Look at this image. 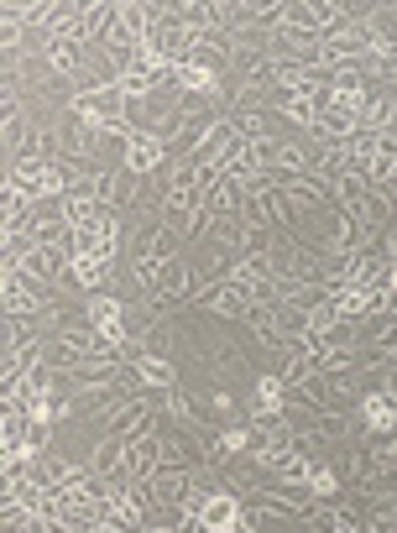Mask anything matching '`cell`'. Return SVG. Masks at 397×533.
I'll return each instance as SVG.
<instances>
[{
	"mask_svg": "<svg viewBox=\"0 0 397 533\" xmlns=\"http://www.w3.org/2000/svg\"><path fill=\"white\" fill-rule=\"evenodd\" d=\"M194 42H199V32H194V27H183L178 11L168 6V11L152 21V32H147V42H142V53H147L152 63H162V68H178V63H189Z\"/></svg>",
	"mask_w": 397,
	"mask_h": 533,
	"instance_id": "1",
	"label": "cell"
},
{
	"mask_svg": "<svg viewBox=\"0 0 397 533\" xmlns=\"http://www.w3.org/2000/svg\"><path fill=\"white\" fill-rule=\"evenodd\" d=\"M126 89H121V79L115 84H89L84 95H74L68 100V110L74 115H84V121H95V126H105V121H115V115H126Z\"/></svg>",
	"mask_w": 397,
	"mask_h": 533,
	"instance_id": "2",
	"label": "cell"
},
{
	"mask_svg": "<svg viewBox=\"0 0 397 533\" xmlns=\"http://www.w3.org/2000/svg\"><path fill=\"white\" fill-rule=\"evenodd\" d=\"M6 314L11 319H48L53 304H48V293H42L27 272H6Z\"/></svg>",
	"mask_w": 397,
	"mask_h": 533,
	"instance_id": "3",
	"label": "cell"
},
{
	"mask_svg": "<svg viewBox=\"0 0 397 533\" xmlns=\"http://www.w3.org/2000/svg\"><path fill=\"white\" fill-rule=\"evenodd\" d=\"M194 283H199V277H194V267L173 257L168 267H162V277H157V288L147 293V298H152V309H157V314H168V309H178V304H183V298H194Z\"/></svg>",
	"mask_w": 397,
	"mask_h": 533,
	"instance_id": "4",
	"label": "cell"
},
{
	"mask_svg": "<svg viewBox=\"0 0 397 533\" xmlns=\"http://www.w3.org/2000/svg\"><path fill=\"white\" fill-rule=\"evenodd\" d=\"M126 382L142 392V398H147V392H173L178 387V366L168 356H136L126 366Z\"/></svg>",
	"mask_w": 397,
	"mask_h": 533,
	"instance_id": "5",
	"label": "cell"
},
{
	"mask_svg": "<svg viewBox=\"0 0 397 533\" xmlns=\"http://www.w3.org/2000/svg\"><path fill=\"white\" fill-rule=\"evenodd\" d=\"M392 288H350V293H340L335 304H340V319L345 324H356V319H382V314H392L397 304H392Z\"/></svg>",
	"mask_w": 397,
	"mask_h": 533,
	"instance_id": "6",
	"label": "cell"
},
{
	"mask_svg": "<svg viewBox=\"0 0 397 533\" xmlns=\"http://www.w3.org/2000/svg\"><path fill=\"white\" fill-rule=\"evenodd\" d=\"M110 434L115 439H142V434H157V408H147V398H131L110 413Z\"/></svg>",
	"mask_w": 397,
	"mask_h": 533,
	"instance_id": "7",
	"label": "cell"
},
{
	"mask_svg": "<svg viewBox=\"0 0 397 533\" xmlns=\"http://www.w3.org/2000/svg\"><path fill=\"white\" fill-rule=\"evenodd\" d=\"M162 439L157 434H142V439H126V476L121 481H152L162 471Z\"/></svg>",
	"mask_w": 397,
	"mask_h": 533,
	"instance_id": "8",
	"label": "cell"
},
{
	"mask_svg": "<svg viewBox=\"0 0 397 533\" xmlns=\"http://www.w3.org/2000/svg\"><path fill=\"white\" fill-rule=\"evenodd\" d=\"M68 251H74V257H89V262H115V251H121V220L100 225V230H74Z\"/></svg>",
	"mask_w": 397,
	"mask_h": 533,
	"instance_id": "9",
	"label": "cell"
},
{
	"mask_svg": "<svg viewBox=\"0 0 397 533\" xmlns=\"http://www.w3.org/2000/svg\"><path fill=\"white\" fill-rule=\"evenodd\" d=\"M251 450H256V429H220V434H209L204 460L209 466H230L236 455H251Z\"/></svg>",
	"mask_w": 397,
	"mask_h": 533,
	"instance_id": "10",
	"label": "cell"
},
{
	"mask_svg": "<svg viewBox=\"0 0 397 533\" xmlns=\"http://www.w3.org/2000/svg\"><path fill=\"white\" fill-rule=\"evenodd\" d=\"M162 157H168V142L152 131H136V142L126 147V162L121 168H131L136 178H147V173H162Z\"/></svg>",
	"mask_w": 397,
	"mask_h": 533,
	"instance_id": "11",
	"label": "cell"
},
{
	"mask_svg": "<svg viewBox=\"0 0 397 533\" xmlns=\"http://www.w3.org/2000/svg\"><path fill=\"white\" fill-rule=\"evenodd\" d=\"M288 413V382L283 377H262L256 382V398H251V424H272Z\"/></svg>",
	"mask_w": 397,
	"mask_h": 533,
	"instance_id": "12",
	"label": "cell"
},
{
	"mask_svg": "<svg viewBox=\"0 0 397 533\" xmlns=\"http://www.w3.org/2000/svg\"><path fill=\"white\" fill-rule=\"evenodd\" d=\"M377 361H397V309L371 319V340L361 345V366H377Z\"/></svg>",
	"mask_w": 397,
	"mask_h": 533,
	"instance_id": "13",
	"label": "cell"
},
{
	"mask_svg": "<svg viewBox=\"0 0 397 533\" xmlns=\"http://www.w3.org/2000/svg\"><path fill=\"white\" fill-rule=\"evenodd\" d=\"M283 194H288V204H293V210H298V215H309V210H324V204H335V194H330V183H324V178H314V173H309V178H303V173H298V178L288 183V189H283Z\"/></svg>",
	"mask_w": 397,
	"mask_h": 533,
	"instance_id": "14",
	"label": "cell"
},
{
	"mask_svg": "<svg viewBox=\"0 0 397 533\" xmlns=\"http://www.w3.org/2000/svg\"><path fill=\"white\" fill-rule=\"evenodd\" d=\"M189 492H194V471L162 466V471L152 476V497H157V507H183V502H189Z\"/></svg>",
	"mask_w": 397,
	"mask_h": 533,
	"instance_id": "15",
	"label": "cell"
},
{
	"mask_svg": "<svg viewBox=\"0 0 397 533\" xmlns=\"http://www.w3.org/2000/svg\"><path fill=\"white\" fill-rule=\"evenodd\" d=\"M199 304L209 309V314H220V319H251V298L246 293H236V288H230V283H220V288H204L199 293Z\"/></svg>",
	"mask_w": 397,
	"mask_h": 533,
	"instance_id": "16",
	"label": "cell"
},
{
	"mask_svg": "<svg viewBox=\"0 0 397 533\" xmlns=\"http://www.w3.org/2000/svg\"><path fill=\"white\" fill-rule=\"evenodd\" d=\"M371 189H377V183H371L361 168H350L345 178H335V183H330V194H335V204H340L345 215H356L361 204H366V194H371Z\"/></svg>",
	"mask_w": 397,
	"mask_h": 533,
	"instance_id": "17",
	"label": "cell"
},
{
	"mask_svg": "<svg viewBox=\"0 0 397 533\" xmlns=\"http://www.w3.org/2000/svg\"><path fill=\"white\" fill-rule=\"evenodd\" d=\"M89 471H95L100 481H121V476H126V439L105 434L100 450H95V460H89Z\"/></svg>",
	"mask_w": 397,
	"mask_h": 533,
	"instance_id": "18",
	"label": "cell"
},
{
	"mask_svg": "<svg viewBox=\"0 0 397 533\" xmlns=\"http://www.w3.org/2000/svg\"><path fill=\"white\" fill-rule=\"evenodd\" d=\"M361 424L371 434H392L397 429V403L382 398V392H366V398H361Z\"/></svg>",
	"mask_w": 397,
	"mask_h": 533,
	"instance_id": "19",
	"label": "cell"
},
{
	"mask_svg": "<svg viewBox=\"0 0 397 533\" xmlns=\"http://www.w3.org/2000/svg\"><path fill=\"white\" fill-rule=\"evenodd\" d=\"M68 277H74V288H79L84 298H95V293H105V283H110V262H89V257H74V267H68Z\"/></svg>",
	"mask_w": 397,
	"mask_h": 533,
	"instance_id": "20",
	"label": "cell"
},
{
	"mask_svg": "<svg viewBox=\"0 0 397 533\" xmlns=\"http://www.w3.org/2000/svg\"><path fill=\"white\" fill-rule=\"evenodd\" d=\"M356 215H361V225H366V230H382V225L397 215V199H392L387 189H371V194H366V204H361Z\"/></svg>",
	"mask_w": 397,
	"mask_h": 533,
	"instance_id": "21",
	"label": "cell"
},
{
	"mask_svg": "<svg viewBox=\"0 0 397 533\" xmlns=\"http://www.w3.org/2000/svg\"><path fill=\"white\" fill-rule=\"evenodd\" d=\"M309 497H314V502H335V497H340V471H335V466H319V471L309 476Z\"/></svg>",
	"mask_w": 397,
	"mask_h": 533,
	"instance_id": "22",
	"label": "cell"
},
{
	"mask_svg": "<svg viewBox=\"0 0 397 533\" xmlns=\"http://www.w3.org/2000/svg\"><path fill=\"white\" fill-rule=\"evenodd\" d=\"M371 466L387 471V476H397V434H387V439H377V445H371Z\"/></svg>",
	"mask_w": 397,
	"mask_h": 533,
	"instance_id": "23",
	"label": "cell"
},
{
	"mask_svg": "<svg viewBox=\"0 0 397 533\" xmlns=\"http://www.w3.org/2000/svg\"><path fill=\"white\" fill-rule=\"evenodd\" d=\"M361 173H366L371 183H387V178H397V152H377V157H371Z\"/></svg>",
	"mask_w": 397,
	"mask_h": 533,
	"instance_id": "24",
	"label": "cell"
},
{
	"mask_svg": "<svg viewBox=\"0 0 397 533\" xmlns=\"http://www.w3.org/2000/svg\"><path fill=\"white\" fill-rule=\"evenodd\" d=\"M387 251H392V293H397V241H392Z\"/></svg>",
	"mask_w": 397,
	"mask_h": 533,
	"instance_id": "25",
	"label": "cell"
}]
</instances>
